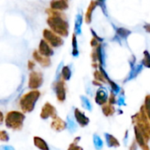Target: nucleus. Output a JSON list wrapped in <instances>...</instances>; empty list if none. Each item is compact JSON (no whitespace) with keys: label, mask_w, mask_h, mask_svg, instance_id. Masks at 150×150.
<instances>
[{"label":"nucleus","mask_w":150,"mask_h":150,"mask_svg":"<svg viewBox=\"0 0 150 150\" xmlns=\"http://www.w3.org/2000/svg\"><path fill=\"white\" fill-rule=\"evenodd\" d=\"M43 83V75L40 71H32L29 74L28 80V87L31 89L39 88Z\"/></svg>","instance_id":"5"},{"label":"nucleus","mask_w":150,"mask_h":150,"mask_svg":"<svg viewBox=\"0 0 150 150\" xmlns=\"http://www.w3.org/2000/svg\"><path fill=\"white\" fill-rule=\"evenodd\" d=\"M74 117H75L76 121H77L81 126H86V125H88V124L89 123L88 117L83 112H81L79 109H75V110H74Z\"/></svg>","instance_id":"14"},{"label":"nucleus","mask_w":150,"mask_h":150,"mask_svg":"<svg viewBox=\"0 0 150 150\" xmlns=\"http://www.w3.org/2000/svg\"><path fill=\"white\" fill-rule=\"evenodd\" d=\"M94 78H95V80H96V81H100V82H102V83H107V81H106V79H105V77H104V75L103 74V72L99 70H96L95 71V72H94Z\"/></svg>","instance_id":"26"},{"label":"nucleus","mask_w":150,"mask_h":150,"mask_svg":"<svg viewBox=\"0 0 150 150\" xmlns=\"http://www.w3.org/2000/svg\"><path fill=\"white\" fill-rule=\"evenodd\" d=\"M43 39L52 47V48H58L64 44V40L62 36L58 35L51 29H44L42 32Z\"/></svg>","instance_id":"4"},{"label":"nucleus","mask_w":150,"mask_h":150,"mask_svg":"<svg viewBox=\"0 0 150 150\" xmlns=\"http://www.w3.org/2000/svg\"><path fill=\"white\" fill-rule=\"evenodd\" d=\"M144 29L146 30V32L149 33L150 34V24L149 23H146L144 25Z\"/></svg>","instance_id":"37"},{"label":"nucleus","mask_w":150,"mask_h":150,"mask_svg":"<svg viewBox=\"0 0 150 150\" xmlns=\"http://www.w3.org/2000/svg\"><path fill=\"white\" fill-rule=\"evenodd\" d=\"M103 112L105 116H111L115 112V108L112 104H104L103 107Z\"/></svg>","instance_id":"23"},{"label":"nucleus","mask_w":150,"mask_h":150,"mask_svg":"<svg viewBox=\"0 0 150 150\" xmlns=\"http://www.w3.org/2000/svg\"><path fill=\"white\" fill-rule=\"evenodd\" d=\"M108 93L107 90L103 87H100V88L96 91L95 101L98 105H104L108 102Z\"/></svg>","instance_id":"9"},{"label":"nucleus","mask_w":150,"mask_h":150,"mask_svg":"<svg viewBox=\"0 0 150 150\" xmlns=\"http://www.w3.org/2000/svg\"><path fill=\"white\" fill-rule=\"evenodd\" d=\"M25 120V115L20 111L13 110L9 111L6 117V125L7 128L13 130H21L23 126V122Z\"/></svg>","instance_id":"3"},{"label":"nucleus","mask_w":150,"mask_h":150,"mask_svg":"<svg viewBox=\"0 0 150 150\" xmlns=\"http://www.w3.org/2000/svg\"><path fill=\"white\" fill-rule=\"evenodd\" d=\"M117 103H118V105H120V106H122V105H125L124 94H122V96H119V98H118V100H117Z\"/></svg>","instance_id":"35"},{"label":"nucleus","mask_w":150,"mask_h":150,"mask_svg":"<svg viewBox=\"0 0 150 150\" xmlns=\"http://www.w3.org/2000/svg\"><path fill=\"white\" fill-rule=\"evenodd\" d=\"M41 93L36 90L33 89L22 96L20 100V106L23 112H31L34 110L36 102L38 101Z\"/></svg>","instance_id":"2"},{"label":"nucleus","mask_w":150,"mask_h":150,"mask_svg":"<svg viewBox=\"0 0 150 150\" xmlns=\"http://www.w3.org/2000/svg\"><path fill=\"white\" fill-rule=\"evenodd\" d=\"M54 90L56 93V96L59 102H64L66 97V91H65V84L64 81L59 79L54 84Z\"/></svg>","instance_id":"6"},{"label":"nucleus","mask_w":150,"mask_h":150,"mask_svg":"<svg viewBox=\"0 0 150 150\" xmlns=\"http://www.w3.org/2000/svg\"><path fill=\"white\" fill-rule=\"evenodd\" d=\"M50 117H57V110L53 105H51L50 103H46L42 109L41 117L42 119H47Z\"/></svg>","instance_id":"7"},{"label":"nucleus","mask_w":150,"mask_h":150,"mask_svg":"<svg viewBox=\"0 0 150 150\" xmlns=\"http://www.w3.org/2000/svg\"><path fill=\"white\" fill-rule=\"evenodd\" d=\"M0 140H2V141L9 140V136L6 131H0Z\"/></svg>","instance_id":"32"},{"label":"nucleus","mask_w":150,"mask_h":150,"mask_svg":"<svg viewBox=\"0 0 150 150\" xmlns=\"http://www.w3.org/2000/svg\"><path fill=\"white\" fill-rule=\"evenodd\" d=\"M38 51H39V53L41 55H42L44 57H50L54 54V51L52 50V47L44 39H42L40 41Z\"/></svg>","instance_id":"8"},{"label":"nucleus","mask_w":150,"mask_h":150,"mask_svg":"<svg viewBox=\"0 0 150 150\" xmlns=\"http://www.w3.org/2000/svg\"><path fill=\"white\" fill-rule=\"evenodd\" d=\"M46 13L49 14L47 24L50 28L58 35L67 37L69 35V23L66 20L65 14L51 8L48 9Z\"/></svg>","instance_id":"1"},{"label":"nucleus","mask_w":150,"mask_h":150,"mask_svg":"<svg viewBox=\"0 0 150 150\" xmlns=\"http://www.w3.org/2000/svg\"><path fill=\"white\" fill-rule=\"evenodd\" d=\"M71 55L76 57L79 56V48H78V41H77V35L73 33L72 34V37H71Z\"/></svg>","instance_id":"20"},{"label":"nucleus","mask_w":150,"mask_h":150,"mask_svg":"<svg viewBox=\"0 0 150 150\" xmlns=\"http://www.w3.org/2000/svg\"><path fill=\"white\" fill-rule=\"evenodd\" d=\"M93 49H95V51H96V57H97V61L99 63V65H102V66L104 67V65H105V52H104L103 42H101L97 47L93 48Z\"/></svg>","instance_id":"13"},{"label":"nucleus","mask_w":150,"mask_h":150,"mask_svg":"<svg viewBox=\"0 0 150 150\" xmlns=\"http://www.w3.org/2000/svg\"><path fill=\"white\" fill-rule=\"evenodd\" d=\"M108 102H109L110 104H112V105L117 103V98H116V94H115L114 92L111 91V94H110V97H109V99H108Z\"/></svg>","instance_id":"31"},{"label":"nucleus","mask_w":150,"mask_h":150,"mask_svg":"<svg viewBox=\"0 0 150 150\" xmlns=\"http://www.w3.org/2000/svg\"><path fill=\"white\" fill-rule=\"evenodd\" d=\"M33 57L38 64H40L43 67H49L51 64L50 58L48 57H44V56L41 55L38 50H35L33 52Z\"/></svg>","instance_id":"12"},{"label":"nucleus","mask_w":150,"mask_h":150,"mask_svg":"<svg viewBox=\"0 0 150 150\" xmlns=\"http://www.w3.org/2000/svg\"><path fill=\"white\" fill-rule=\"evenodd\" d=\"M116 30V35L119 38V39H124L125 40L130 35H131V31L125 28H115Z\"/></svg>","instance_id":"18"},{"label":"nucleus","mask_w":150,"mask_h":150,"mask_svg":"<svg viewBox=\"0 0 150 150\" xmlns=\"http://www.w3.org/2000/svg\"><path fill=\"white\" fill-rule=\"evenodd\" d=\"M34 143H35V146L41 150H50L47 143L40 137H35L34 138Z\"/></svg>","instance_id":"21"},{"label":"nucleus","mask_w":150,"mask_h":150,"mask_svg":"<svg viewBox=\"0 0 150 150\" xmlns=\"http://www.w3.org/2000/svg\"><path fill=\"white\" fill-rule=\"evenodd\" d=\"M101 43V42H99L97 39H96V38H92V40H91V42H90V44H91V47L92 48H96V47H97L99 44Z\"/></svg>","instance_id":"33"},{"label":"nucleus","mask_w":150,"mask_h":150,"mask_svg":"<svg viewBox=\"0 0 150 150\" xmlns=\"http://www.w3.org/2000/svg\"><path fill=\"white\" fill-rule=\"evenodd\" d=\"M99 6L98 3L96 1V0H92V1L89 3V6L85 13V16H84V19H85V22L87 24H90L91 21H92V19H93V13L95 12L96 8Z\"/></svg>","instance_id":"11"},{"label":"nucleus","mask_w":150,"mask_h":150,"mask_svg":"<svg viewBox=\"0 0 150 150\" xmlns=\"http://www.w3.org/2000/svg\"><path fill=\"white\" fill-rule=\"evenodd\" d=\"M92 83H93L94 85L97 86V87H103V84H102V82H100V81H96V80H94Z\"/></svg>","instance_id":"39"},{"label":"nucleus","mask_w":150,"mask_h":150,"mask_svg":"<svg viewBox=\"0 0 150 150\" xmlns=\"http://www.w3.org/2000/svg\"><path fill=\"white\" fill-rule=\"evenodd\" d=\"M69 150H82L81 147H79V146H75L74 145H71Z\"/></svg>","instance_id":"38"},{"label":"nucleus","mask_w":150,"mask_h":150,"mask_svg":"<svg viewBox=\"0 0 150 150\" xmlns=\"http://www.w3.org/2000/svg\"><path fill=\"white\" fill-rule=\"evenodd\" d=\"M142 69H143L142 64H134L133 66H132L131 67V71L129 72V75L127 76V78L125 81V82H126L128 81H131L132 79H135L138 76V75L140 73V71H142Z\"/></svg>","instance_id":"15"},{"label":"nucleus","mask_w":150,"mask_h":150,"mask_svg":"<svg viewBox=\"0 0 150 150\" xmlns=\"http://www.w3.org/2000/svg\"><path fill=\"white\" fill-rule=\"evenodd\" d=\"M93 140H94V145H95V146H96V149L99 150V149H102V148H103V143L102 139H101L98 135L95 134V135H94V138H93Z\"/></svg>","instance_id":"28"},{"label":"nucleus","mask_w":150,"mask_h":150,"mask_svg":"<svg viewBox=\"0 0 150 150\" xmlns=\"http://www.w3.org/2000/svg\"><path fill=\"white\" fill-rule=\"evenodd\" d=\"M66 125H67V128L70 132H74L75 130L77 128V125L75 124V121L73 120L72 117H71L70 116L67 117V122H66Z\"/></svg>","instance_id":"25"},{"label":"nucleus","mask_w":150,"mask_h":150,"mask_svg":"<svg viewBox=\"0 0 150 150\" xmlns=\"http://www.w3.org/2000/svg\"><path fill=\"white\" fill-rule=\"evenodd\" d=\"M60 76L61 79L64 80V81H69L71 77V70L69 65H64L62 67V70L60 71Z\"/></svg>","instance_id":"19"},{"label":"nucleus","mask_w":150,"mask_h":150,"mask_svg":"<svg viewBox=\"0 0 150 150\" xmlns=\"http://www.w3.org/2000/svg\"><path fill=\"white\" fill-rule=\"evenodd\" d=\"M50 6L51 9L62 12V11L68 9L69 3H68V0H51Z\"/></svg>","instance_id":"10"},{"label":"nucleus","mask_w":150,"mask_h":150,"mask_svg":"<svg viewBox=\"0 0 150 150\" xmlns=\"http://www.w3.org/2000/svg\"><path fill=\"white\" fill-rule=\"evenodd\" d=\"M3 121H4V115L1 111H0V124H2Z\"/></svg>","instance_id":"40"},{"label":"nucleus","mask_w":150,"mask_h":150,"mask_svg":"<svg viewBox=\"0 0 150 150\" xmlns=\"http://www.w3.org/2000/svg\"><path fill=\"white\" fill-rule=\"evenodd\" d=\"M66 123L64 121H63L60 117H53V121L51 123V127L56 130V131H62L66 127Z\"/></svg>","instance_id":"16"},{"label":"nucleus","mask_w":150,"mask_h":150,"mask_svg":"<svg viewBox=\"0 0 150 150\" xmlns=\"http://www.w3.org/2000/svg\"><path fill=\"white\" fill-rule=\"evenodd\" d=\"M81 103H82L83 108L90 111L92 110V105H91L89 100L86 96H81Z\"/></svg>","instance_id":"27"},{"label":"nucleus","mask_w":150,"mask_h":150,"mask_svg":"<svg viewBox=\"0 0 150 150\" xmlns=\"http://www.w3.org/2000/svg\"><path fill=\"white\" fill-rule=\"evenodd\" d=\"M141 64L143 66L150 68V53L147 50H144L143 52V58L141 60Z\"/></svg>","instance_id":"22"},{"label":"nucleus","mask_w":150,"mask_h":150,"mask_svg":"<svg viewBox=\"0 0 150 150\" xmlns=\"http://www.w3.org/2000/svg\"><path fill=\"white\" fill-rule=\"evenodd\" d=\"M35 62H34V61L29 60V61L28 62V70L33 71V69L35 68Z\"/></svg>","instance_id":"36"},{"label":"nucleus","mask_w":150,"mask_h":150,"mask_svg":"<svg viewBox=\"0 0 150 150\" xmlns=\"http://www.w3.org/2000/svg\"><path fill=\"white\" fill-rule=\"evenodd\" d=\"M83 22V16L81 13H78L75 17V22H74V33L77 35H80L81 34V26Z\"/></svg>","instance_id":"17"},{"label":"nucleus","mask_w":150,"mask_h":150,"mask_svg":"<svg viewBox=\"0 0 150 150\" xmlns=\"http://www.w3.org/2000/svg\"><path fill=\"white\" fill-rule=\"evenodd\" d=\"M144 109H145V111H146V113L147 117L150 118V95L146 96Z\"/></svg>","instance_id":"29"},{"label":"nucleus","mask_w":150,"mask_h":150,"mask_svg":"<svg viewBox=\"0 0 150 150\" xmlns=\"http://www.w3.org/2000/svg\"><path fill=\"white\" fill-rule=\"evenodd\" d=\"M96 1L98 3L99 6L102 9V11L103 12V13L107 16V10H106V5H105L106 0H96Z\"/></svg>","instance_id":"30"},{"label":"nucleus","mask_w":150,"mask_h":150,"mask_svg":"<svg viewBox=\"0 0 150 150\" xmlns=\"http://www.w3.org/2000/svg\"><path fill=\"white\" fill-rule=\"evenodd\" d=\"M91 34H92V35H93V37L94 38H96V39H97L99 42H103V39L102 38V37H100V36H98V35L95 32V30H93V28H91Z\"/></svg>","instance_id":"34"},{"label":"nucleus","mask_w":150,"mask_h":150,"mask_svg":"<svg viewBox=\"0 0 150 150\" xmlns=\"http://www.w3.org/2000/svg\"><path fill=\"white\" fill-rule=\"evenodd\" d=\"M105 137H106V141H107V144L109 145V146H117L119 145L117 139L115 137H113L112 135L105 134Z\"/></svg>","instance_id":"24"}]
</instances>
